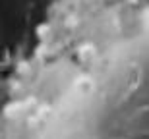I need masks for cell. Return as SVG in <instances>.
Listing matches in <instances>:
<instances>
[{"label":"cell","instance_id":"1","mask_svg":"<svg viewBox=\"0 0 149 139\" xmlns=\"http://www.w3.org/2000/svg\"><path fill=\"white\" fill-rule=\"evenodd\" d=\"M17 139H149V8L56 62Z\"/></svg>","mask_w":149,"mask_h":139}]
</instances>
